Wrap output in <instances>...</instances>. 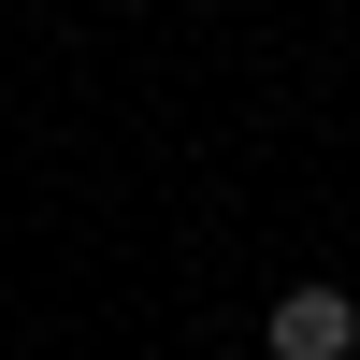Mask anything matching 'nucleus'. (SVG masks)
Masks as SVG:
<instances>
[{
  "label": "nucleus",
  "instance_id": "1",
  "mask_svg": "<svg viewBox=\"0 0 360 360\" xmlns=\"http://www.w3.org/2000/svg\"><path fill=\"white\" fill-rule=\"evenodd\" d=\"M259 346H274V360H346L360 346V303H346V288H288V303L259 317Z\"/></svg>",
  "mask_w": 360,
  "mask_h": 360
}]
</instances>
